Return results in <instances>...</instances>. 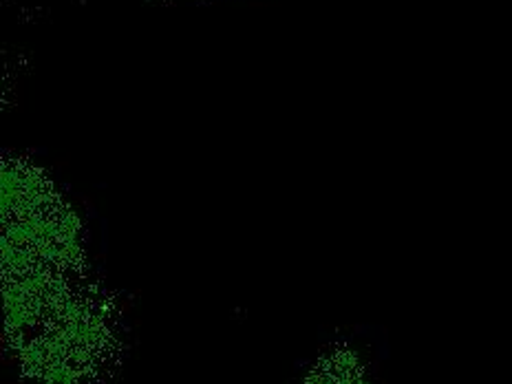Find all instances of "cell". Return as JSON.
<instances>
[{
  "label": "cell",
  "mask_w": 512,
  "mask_h": 384,
  "mask_svg": "<svg viewBox=\"0 0 512 384\" xmlns=\"http://www.w3.org/2000/svg\"><path fill=\"white\" fill-rule=\"evenodd\" d=\"M303 384H369L360 360L349 349L340 347L320 358Z\"/></svg>",
  "instance_id": "obj_1"
}]
</instances>
